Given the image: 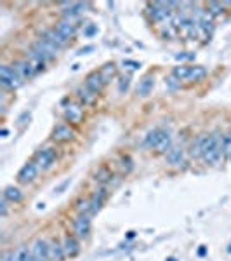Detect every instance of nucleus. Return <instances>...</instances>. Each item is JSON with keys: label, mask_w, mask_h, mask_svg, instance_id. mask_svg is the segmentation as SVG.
<instances>
[{"label": "nucleus", "mask_w": 231, "mask_h": 261, "mask_svg": "<svg viewBox=\"0 0 231 261\" xmlns=\"http://www.w3.org/2000/svg\"><path fill=\"white\" fill-rule=\"evenodd\" d=\"M221 153H223V138H219L217 134H209L203 140V147H202V158L214 166L217 164V160L221 158Z\"/></svg>", "instance_id": "f257e3e1"}, {"label": "nucleus", "mask_w": 231, "mask_h": 261, "mask_svg": "<svg viewBox=\"0 0 231 261\" xmlns=\"http://www.w3.org/2000/svg\"><path fill=\"white\" fill-rule=\"evenodd\" d=\"M0 84L4 89H18L23 84V77L18 74L16 68L4 65L0 68Z\"/></svg>", "instance_id": "f03ea898"}, {"label": "nucleus", "mask_w": 231, "mask_h": 261, "mask_svg": "<svg viewBox=\"0 0 231 261\" xmlns=\"http://www.w3.org/2000/svg\"><path fill=\"white\" fill-rule=\"evenodd\" d=\"M32 253L37 261H49L51 260V244L44 239H37L32 246Z\"/></svg>", "instance_id": "7ed1b4c3"}, {"label": "nucleus", "mask_w": 231, "mask_h": 261, "mask_svg": "<svg viewBox=\"0 0 231 261\" xmlns=\"http://www.w3.org/2000/svg\"><path fill=\"white\" fill-rule=\"evenodd\" d=\"M38 174V166H37V162H28V164H25V166L19 169L18 173V181L21 185H28L32 183L35 178H37Z\"/></svg>", "instance_id": "20e7f679"}, {"label": "nucleus", "mask_w": 231, "mask_h": 261, "mask_svg": "<svg viewBox=\"0 0 231 261\" xmlns=\"http://www.w3.org/2000/svg\"><path fill=\"white\" fill-rule=\"evenodd\" d=\"M73 138H75L73 129L66 124L56 125L54 131H52V140H54L56 143H66V141H71Z\"/></svg>", "instance_id": "39448f33"}, {"label": "nucleus", "mask_w": 231, "mask_h": 261, "mask_svg": "<svg viewBox=\"0 0 231 261\" xmlns=\"http://www.w3.org/2000/svg\"><path fill=\"white\" fill-rule=\"evenodd\" d=\"M73 232L78 239H85L91 233V220L87 214H80L77 220L73 221Z\"/></svg>", "instance_id": "423d86ee"}, {"label": "nucleus", "mask_w": 231, "mask_h": 261, "mask_svg": "<svg viewBox=\"0 0 231 261\" xmlns=\"http://www.w3.org/2000/svg\"><path fill=\"white\" fill-rule=\"evenodd\" d=\"M56 162V151L52 148H44L37 153V166L40 169H51Z\"/></svg>", "instance_id": "0eeeda50"}, {"label": "nucleus", "mask_w": 231, "mask_h": 261, "mask_svg": "<svg viewBox=\"0 0 231 261\" xmlns=\"http://www.w3.org/2000/svg\"><path fill=\"white\" fill-rule=\"evenodd\" d=\"M167 136H169V133H165L164 129H153V131L148 133V136L144 138V147L155 148V150H157V148L162 145V141H164Z\"/></svg>", "instance_id": "6e6552de"}, {"label": "nucleus", "mask_w": 231, "mask_h": 261, "mask_svg": "<svg viewBox=\"0 0 231 261\" xmlns=\"http://www.w3.org/2000/svg\"><path fill=\"white\" fill-rule=\"evenodd\" d=\"M170 5L172 4H164V2H157V4L150 5V14L155 21H164L165 18H169L170 16Z\"/></svg>", "instance_id": "1a4fd4ad"}, {"label": "nucleus", "mask_w": 231, "mask_h": 261, "mask_svg": "<svg viewBox=\"0 0 231 261\" xmlns=\"http://www.w3.org/2000/svg\"><path fill=\"white\" fill-rule=\"evenodd\" d=\"M63 249H65L66 258H75L80 253V244H78L77 237L73 235H66L63 240Z\"/></svg>", "instance_id": "9d476101"}, {"label": "nucleus", "mask_w": 231, "mask_h": 261, "mask_svg": "<svg viewBox=\"0 0 231 261\" xmlns=\"http://www.w3.org/2000/svg\"><path fill=\"white\" fill-rule=\"evenodd\" d=\"M106 84V82L103 80V77H101V74L99 72H94V74H91L87 77V80H85V87L89 89V91H92L94 94H99V92L103 91V85Z\"/></svg>", "instance_id": "9b49d317"}, {"label": "nucleus", "mask_w": 231, "mask_h": 261, "mask_svg": "<svg viewBox=\"0 0 231 261\" xmlns=\"http://www.w3.org/2000/svg\"><path fill=\"white\" fill-rule=\"evenodd\" d=\"M42 38H44L45 42H49V44H51L52 47H56V49H61V47H65V45L68 44V40H66V38H63L61 35L56 32V30H45L44 35H42Z\"/></svg>", "instance_id": "f8f14e48"}, {"label": "nucleus", "mask_w": 231, "mask_h": 261, "mask_svg": "<svg viewBox=\"0 0 231 261\" xmlns=\"http://www.w3.org/2000/svg\"><path fill=\"white\" fill-rule=\"evenodd\" d=\"M65 118L71 124H80L84 118V110L78 105H68L65 108Z\"/></svg>", "instance_id": "ddd939ff"}, {"label": "nucleus", "mask_w": 231, "mask_h": 261, "mask_svg": "<svg viewBox=\"0 0 231 261\" xmlns=\"http://www.w3.org/2000/svg\"><path fill=\"white\" fill-rule=\"evenodd\" d=\"M54 30L61 35L63 38H66V40L73 38V35H75V25L70 21V19H63V21H59Z\"/></svg>", "instance_id": "4468645a"}, {"label": "nucleus", "mask_w": 231, "mask_h": 261, "mask_svg": "<svg viewBox=\"0 0 231 261\" xmlns=\"http://www.w3.org/2000/svg\"><path fill=\"white\" fill-rule=\"evenodd\" d=\"M153 85H155L153 75H146V77L141 78L139 84H137V94H139L141 98H146V96H150L151 91H153Z\"/></svg>", "instance_id": "2eb2a0df"}, {"label": "nucleus", "mask_w": 231, "mask_h": 261, "mask_svg": "<svg viewBox=\"0 0 231 261\" xmlns=\"http://www.w3.org/2000/svg\"><path fill=\"white\" fill-rule=\"evenodd\" d=\"M167 162L170 166H181L184 164V151L183 148L179 147H172L169 151H167Z\"/></svg>", "instance_id": "dca6fc26"}, {"label": "nucleus", "mask_w": 231, "mask_h": 261, "mask_svg": "<svg viewBox=\"0 0 231 261\" xmlns=\"http://www.w3.org/2000/svg\"><path fill=\"white\" fill-rule=\"evenodd\" d=\"M16 70H18V74L21 75L23 78H30L35 72H37V65H33L32 61H21V63H18Z\"/></svg>", "instance_id": "f3484780"}, {"label": "nucleus", "mask_w": 231, "mask_h": 261, "mask_svg": "<svg viewBox=\"0 0 231 261\" xmlns=\"http://www.w3.org/2000/svg\"><path fill=\"white\" fill-rule=\"evenodd\" d=\"M4 199L7 200V202H12V204H18L23 200V193L19 188L16 186H7L4 191Z\"/></svg>", "instance_id": "a211bd4d"}, {"label": "nucleus", "mask_w": 231, "mask_h": 261, "mask_svg": "<svg viewBox=\"0 0 231 261\" xmlns=\"http://www.w3.org/2000/svg\"><path fill=\"white\" fill-rule=\"evenodd\" d=\"M104 199H106V191H104L103 188H101V190H98L94 195H92V199H91V211H92V213H98V211L101 209Z\"/></svg>", "instance_id": "6ab92c4d"}, {"label": "nucleus", "mask_w": 231, "mask_h": 261, "mask_svg": "<svg viewBox=\"0 0 231 261\" xmlns=\"http://www.w3.org/2000/svg\"><path fill=\"white\" fill-rule=\"evenodd\" d=\"M14 261H37V260H35V256H33L32 249H28L26 246H21L18 251H16Z\"/></svg>", "instance_id": "aec40b11"}, {"label": "nucleus", "mask_w": 231, "mask_h": 261, "mask_svg": "<svg viewBox=\"0 0 231 261\" xmlns=\"http://www.w3.org/2000/svg\"><path fill=\"white\" fill-rule=\"evenodd\" d=\"M51 258L56 261H63L66 258L65 249H63V244H59L58 240H56V242H51Z\"/></svg>", "instance_id": "412c9836"}, {"label": "nucleus", "mask_w": 231, "mask_h": 261, "mask_svg": "<svg viewBox=\"0 0 231 261\" xmlns=\"http://www.w3.org/2000/svg\"><path fill=\"white\" fill-rule=\"evenodd\" d=\"M207 75V70L203 67H191L190 68V75H188L186 80L190 82H197V80H202L203 77Z\"/></svg>", "instance_id": "4be33fe9"}, {"label": "nucleus", "mask_w": 231, "mask_h": 261, "mask_svg": "<svg viewBox=\"0 0 231 261\" xmlns=\"http://www.w3.org/2000/svg\"><path fill=\"white\" fill-rule=\"evenodd\" d=\"M78 98L84 101V105H92L96 98H98V94H94L92 91H89L87 87H85V89L80 87V89H78Z\"/></svg>", "instance_id": "5701e85b"}, {"label": "nucleus", "mask_w": 231, "mask_h": 261, "mask_svg": "<svg viewBox=\"0 0 231 261\" xmlns=\"http://www.w3.org/2000/svg\"><path fill=\"white\" fill-rule=\"evenodd\" d=\"M203 140H205V134H202V136H198L197 140H195V143L191 145V157H202Z\"/></svg>", "instance_id": "b1692460"}, {"label": "nucleus", "mask_w": 231, "mask_h": 261, "mask_svg": "<svg viewBox=\"0 0 231 261\" xmlns=\"http://www.w3.org/2000/svg\"><path fill=\"white\" fill-rule=\"evenodd\" d=\"M190 68L191 67H176L172 70V77L177 80H186L188 75H190Z\"/></svg>", "instance_id": "393cba45"}, {"label": "nucleus", "mask_w": 231, "mask_h": 261, "mask_svg": "<svg viewBox=\"0 0 231 261\" xmlns=\"http://www.w3.org/2000/svg\"><path fill=\"white\" fill-rule=\"evenodd\" d=\"M99 74H101V77H103L104 82H110L111 77L115 75V65L113 63H108V65H104L103 70L99 72Z\"/></svg>", "instance_id": "a878e982"}, {"label": "nucleus", "mask_w": 231, "mask_h": 261, "mask_svg": "<svg viewBox=\"0 0 231 261\" xmlns=\"http://www.w3.org/2000/svg\"><path fill=\"white\" fill-rule=\"evenodd\" d=\"M108 178H111V174H108L106 169H99L98 173H96V181H99V183L108 181Z\"/></svg>", "instance_id": "bb28decb"}, {"label": "nucleus", "mask_w": 231, "mask_h": 261, "mask_svg": "<svg viewBox=\"0 0 231 261\" xmlns=\"http://www.w3.org/2000/svg\"><path fill=\"white\" fill-rule=\"evenodd\" d=\"M129 80H131L129 77H122V78H120V82H118V92H120V94H125V92H127V89H129Z\"/></svg>", "instance_id": "cd10ccee"}, {"label": "nucleus", "mask_w": 231, "mask_h": 261, "mask_svg": "<svg viewBox=\"0 0 231 261\" xmlns=\"http://www.w3.org/2000/svg\"><path fill=\"white\" fill-rule=\"evenodd\" d=\"M170 136H167L164 141H162V145L157 148V151H160V153H167V150H170Z\"/></svg>", "instance_id": "c85d7f7f"}, {"label": "nucleus", "mask_w": 231, "mask_h": 261, "mask_svg": "<svg viewBox=\"0 0 231 261\" xmlns=\"http://www.w3.org/2000/svg\"><path fill=\"white\" fill-rule=\"evenodd\" d=\"M209 9H210V14H219L221 11H224V4H219V2H210Z\"/></svg>", "instance_id": "c756f323"}, {"label": "nucleus", "mask_w": 231, "mask_h": 261, "mask_svg": "<svg viewBox=\"0 0 231 261\" xmlns=\"http://www.w3.org/2000/svg\"><path fill=\"white\" fill-rule=\"evenodd\" d=\"M77 209H78V213H80V214H84L85 211L91 209V200H80V202H78V206H77Z\"/></svg>", "instance_id": "7c9ffc66"}, {"label": "nucleus", "mask_w": 231, "mask_h": 261, "mask_svg": "<svg viewBox=\"0 0 231 261\" xmlns=\"http://www.w3.org/2000/svg\"><path fill=\"white\" fill-rule=\"evenodd\" d=\"M14 256H16V251H4L0 261H14Z\"/></svg>", "instance_id": "2f4dec72"}, {"label": "nucleus", "mask_w": 231, "mask_h": 261, "mask_svg": "<svg viewBox=\"0 0 231 261\" xmlns=\"http://www.w3.org/2000/svg\"><path fill=\"white\" fill-rule=\"evenodd\" d=\"M96 32H98V28H96L94 25H89L87 30H85V35H87V37H92V35H94Z\"/></svg>", "instance_id": "473e14b6"}, {"label": "nucleus", "mask_w": 231, "mask_h": 261, "mask_svg": "<svg viewBox=\"0 0 231 261\" xmlns=\"http://www.w3.org/2000/svg\"><path fill=\"white\" fill-rule=\"evenodd\" d=\"M124 65H127V67L132 68V70H137V68H141V65H139V63H136V61H124Z\"/></svg>", "instance_id": "72a5a7b5"}, {"label": "nucleus", "mask_w": 231, "mask_h": 261, "mask_svg": "<svg viewBox=\"0 0 231 261\" xmlns=\"http://www.w3.org/2000/svg\"><path fill=\"white\" fill-rule=\"evenodd\" d=\"M0 206H2V218H5V214H7V200L4 199Z\"/></svg>", "instance_id": "f704fd0d"}, {"label": "nucleus", "mask_w": 231, "mask_h": 261, "mask_svg": "<svg viewBox=\"0 0 231 261\" xmlns=\"http://www.w3.org/2000/svg\"><path fill=\"white\" fill-rule=\"evenodd\" d=\"M193 58V54H176V59H190Z\"/></svg>", "instance_id": "c9c22d12"}, {"label": "nucleus", "mask_w": 231, "mask_h": 261, "mask_svg": "<svg viewBox=\"0 0 231 261\" xmlns=\"http://www.w3.org/2000/svg\"><path fill=\"white\" fill-rule=\"evenodd\" d=\"M92 49H94V47H92V45H87V47L80 49V52H78V54H87V52H89V51H92Z\"/></svg>", "instance_id": "e433bc0d"}, {"label": "nucleus", "mask_w": 231, "mask_h": 261, "mask_svg": "<svg viewBox=\"0 0 231 261\" xmlns=\"http://www.w3.org/2000/svg\"><path fill=\"white\" fill-rule=\"evenodd\" d=\"M198 254H200V256H203V254H205V247H202V249L198 251Z\"/></svg>", "instance_id": "4c0bfd02"}, {"label": "nucleus", "mask_w": 231, "mask_h": 261, "mask_svg": "<svg viewBox=\"0 0 231 261\" xmlns=\"http://www.w3.org/2000/svg\"><path fill=\"white\" fill-rule=\"evenodd\" d=\"M226 251H228V253H230V254H231V244H228V247H226Z\"/></svg>", "instance_id": "58836bf2"}, {"label": "nucleus", "mask_w": 231, "mask_h": 261, "mask_svg": "<svg viewBox=\"0 0 231 261\" xmlns=\"http://www.w3.org/2000/svg\"><path fill=\"white\" fill-rule=\"evenodd\" d=\"M167 261H176V260H174V258H169V260H167Z\"/></svg>", "instance_id": "ea45409f"}, {"label": "nucleus", "mask_w": 231, "mask_h": 261, "mask_svg": "<svg viewBox=\"0 0 231 261\" xmlns=\"http://www.w3.org/2000/svg\"><path fill=\"white\" fill-rule=\"evenodd\" d=\"M230 160H231V155H230Z\"/></svg>", "instance_id": "a19ab883"}]
</instances>
